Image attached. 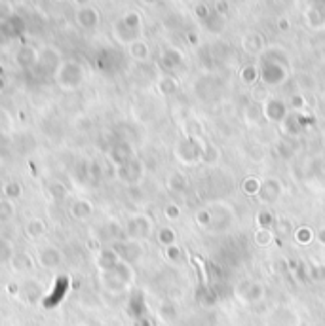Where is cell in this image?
Segmentation results:
<instances>
[{
    "instance_id": "1",
    "label": "cell",
    "mask_w": 325,
    "mask_h": 326,
    "mask_svg": "<svg viewBox=\"0 0 325 326\" xmlns=\"http://www.w3.org/2000/svg\"><path fill=\"white\" fill-rule=\"evenodd\" d=\"M259 76L262 78V82H264L266 86H277V84H282L287 76L286 63H280V59H274V57L266 55V57L262 59V67H261Z\"/></svg>"
},
{
    "instance_id": "2",
    "label": "cell",
    "mask_w": 325,
    "mask_h": 326,
    "mask_svg": "<svg viewBox=\"0 0 325 326\" xmlns=\"http://www.w3.org/2000/svg\"><path fill=\"white\" fill-rule=\"evenodd\" d=\"M284 194V184L277 179H264L261 180V188H259V199L266 205H272L276 203Z\"/></svg>"
},
{
    "instance_id": "3",
    "label": "cell",
    "mask_w": 325,
    "mask_h": 326,
    "mask_svg": "<svg viewBox=\"0 0 325 326\" xmlns=\"http://www.w3.org/2000/svg\"><path fill=\"white\" fill-rule=\"evenodd\" d=\"M262 116L266 118L268 122H276L282 124L287 116V106L284 101L280 99H268V101L262 104Z\"/></svg>"
},
{
    "instance_id": "4",
    "label": "cell",
    "mask_w": 325,
    "mask_h": 326,
    "mask_svg": "<svg viewBox=\"0 0 325 326\" xmlns=\"http://www.w3.org/2000/svg\"><path fill=\"white\" fill-rule=\"evenodd\" d=\"M282 127H284V133L289 137H297L299 133L304 131L301 120H299V114H287L286 120L282 122Z\"/></svg>"
},
{
    "instance_id": "5",
    "label": "cell",
    "mask_w": 325,
    "mask_h": 326,
    "mask_svg": "<svg viewBox=\"0 0 325 326\" xmlns=\"http://www.w3.org/2000/svg\"><path fill=\"white\" fill-rule=\"evenodd\" d=\"M262 46H264V42H262V38L257 32H251V34H247L246 38H244V47H246L247 53H259Z\"/></svg>"
},
{
    "instance_id": "6",
    "label": "cell",
    "mask_w": 325,
    "mask_h": 326,
    "mask_svg": "<svg viewBox=\"0 0 325 326\" xmlns=\"http://www.w3.org/2000/svg\"><path fill=\"white\" fill-rule=\"evenodd\" d=\"M169 188L173 190L175 194H181V192H184V190L189 188V180H187V177L181 175V173H173V175L169 177Z\"/></svg>"
},
{
    "instance_id": "7",
    "label": "cell",
    "mask_w": 325,
    "mask_h": 326,
    "mask_svg": "<svg viewBox=\"0 0 325 326\" xmlns=\"http://www.w3.org/2000/svg\"><path fill=\"white\" fill-rule=\"evenodd\" d=\"M306 17H308L310 27H314V29H317V27H321V25H323V21H325L323 10L316 8V6H312V8L308 10V14H306Z\"/></svg>"
},
{
    "instance_id": "8",
    "label": "cell",
    "mask_w": 325,
    "mask_h": 326,
    "mask_svg": "<svg viewBox=\"0 0 325 326\" xmlns=\"http://www.w3.org/2000/svg\"><path fill=\"white\" fill-rule=\"evenodd\" d=\"M164 65H166L167 69H175V67H179L182 63V55L181 51H177V49H167L166 53H164Z\"/></svg>"
},
{
    "instance_id": "9",
    "label": "cell",
    "mask_w": 325,
    "mask_h": 326,
    "mask_svg": "<svg viewBox=\"0 0 325 326\" xmlns=\"http://www.w3.org/2000/svg\"><path fill=\"white\" fill-rule=\"evenodd\" d=\"M257 224H259V228H262V230H272V226L276 224V222H274V214H272L268 209H262L261 212L257 214Z\"/></svg>"
},
{
    "instance_id": "10",
    "label": "cell",
    "mask_w": 325,
    "mask_h": 326,
    "mask_svg": "<svg viewBox=\"0 0 325 326\" xmlns=\"http://www.w3.org/2000/svg\"><path fill=\"white\" fill-rule=\"evenodd\" d=\"M314 239V232L310 230L308 226H301L295 230V241L301 243V245H308L310 241Z\"/></svg>"
},
{
    "instance_id": "11",
    "label": "cell",
    "mask_w": 325,
    "mask_h": 326,
    "mask_svg": "<svg viewBox=\"0 0 325 326\" xmlns=\"http://www.w3.org/2000/svg\"><path fill=\"white\" fill-rule=\"evenodd\" d=\"M175 239H177V233L173 232V228H162L158 232V241L166 247L175 245Z\"/></svg>"
},
{
    "instance_id": "12",
    "label": "cell",
    "mask_w": 325,
    "mask_h": 326,
    "mask_svg": "<svg viewBox=\"0 0 325 326\" xmlns=\"http://www.w3.org/2000/svg\"><path fill=\"white\" fill-rule=\"evenodd\" d=\"M259 188H261V180L257 177H247L242 184V190L246 192L247 195H257L259 194Z\"/></svg>"
},
{
    "instance_id": "13",
    "label": "cell",
    "mask_w": 325,
    "mask_h": 326,
    "mask_svg": "<svg viewBox=\"0 0 325 326\" xmlns=\"http://www.w3.org/2000/svg\"><path fill=\"white\" fill-rule=\"evenodd\" d=\"M272 239H274V235H272L270 230H262V228H259V230L255 232V243L261 245V247H268L270 243H272Z\"/></svg>"
},
{
    "instance_id": "14",
    "label": "cell",
    "mask_w": 325,
    "mask_h": 326,
    "mask_svg": "<svg viewBox=\"0 0 325 326\" xmlns=\"http://www.w3.org/2000/svg\"><path fill=\"white\" fill-rule=\"evenodd\" d=\"M262 294H264V288L261 287V285H257V283H253V285H249V288L246 290V300L247 302H257V300H261Z\"/></svg>"
},
{
    "instance_id": "15",
    "label": "cell",
    "mask_w": 325,
    "mask_h": 326,
    "mask_svg": "<svg viewBox=\"0 0 325 326\" xmlns=\"http://www.w3.org/2000/svg\"><path fill=\"white\" fill-rule=\"evenodd\" d=\"M308 279L312 281H325V265L323 264H316L308 267Z\"/></svg>"
},
{
    "instance_id": "16",
    "label": "cell",
    "mask_w": 325,
    "mask_h": 326,
    "mask_svg": "<svg viewBox=\"0 0 325 326\" xmlns=\"http://www.w3.org/2000/svg\"><path fill=\"white\" fill-rule=\"evenodd\" d=\"M257 78H259V70L255 69L253 65L244 67V70H242V80H244V84H253Z\"/></svg>"
},
{
    "instance_id": "17",
    "label": "cell",
    "mask_w": 325,
    "mask_h": 326,
    "mask_svg": "<svg viewBox=\"0 0 325 326\" xmlns=\"http://www.w3.org/2000/svg\"><path fill=\"white\" fill-rule=\"evenodd\" d=\"M277 154H280V157H284V159H289L295 154L293 144L291 142H277Z\"/></svg>"
},
{
    "instance_id": "18",
    "label": "cell",
    "mask_w": 325,
    "mask_h": 326,
    "mask_svg": "<svg viewBox=\"0 0 325 326\" xmlns=\"http://www.w3.org/2000/svg\"><path fill=\"white\" fill-rule=\"evenodd\" d=\"M196 222L202 228H209L211 226V212H209V209H200L196 212Z\"/></svg>"
},
{
    "instance_id": "19",
    "label": "cell",
    "mask_w": 325,
    "mask_h": 326,
    "mask_svg": "<svg viewBox=\"0 0 325 326\" xmlns=\"http://www.w3.org/2000/svg\"><path fill=\"white\" fill-rule=\"evenodd\" d=\"M217 157H219V152H217V150H215L211 144H206V150H204V157H202V161L213 163Z\"/></svg>"
},
{
    "instance_id": "20",
    "label": "cell",
    "mask_w": 325,
    "mask_h": 326,
    "mask_svg": "<svg viewBox=\"0 0 325 326\" xmlns=\"http://www.w3.org/2000/svg\"><path fill=\"white\" fill-rule=\"evenodd\" d=\"M131 53H133V57H137V59H145L149 51H147V46H145L143 42H137V44L131 46Z\"/></svg>"
},
{
    "instance_id": "21",
    "label": "cell",
    "mask_w": 325,
    "mask_h": 326,
    "mask_svg": "<svg viewBox=\"0 0 325 326\" xmlns=\"http://www.w3.org/2000/svg\"><path fill=\"white\" fill-rule=\"evenodd\" d=\"M166 254H167V258L171 260V262H179L181 260V249L179 247H175V245H171V247H167L166 249Z\"/></svg>"
},
{
    "instance_id": "22",
    "label": "cell",
    "mask_w": 325,
    "mask_h": 326,
    "mask_svg": "<svg viewBox=\"0 0 325 326\" xmlns=\"http://www.w3.org/2000/svg\"><path fill=\"white\" fill-rule=\"evenodd\" d=\"M175 89H177V82H175L173 78H166V80H164V82H162V91H164V93H173Z\"/></svg>"
},
{
    "instance_id": "23",
    "label": "cell",
    "mask_w": 325,
    "mask_h": 326,
    "mask_svg": "<svg viewBox=\"0 0 325 326\" xmlns=\"http://www.w3.org/2000/svg\"><path fill=\"white\" fill-rule=\"evenodd\" d=\"M179 214H181V210H179V207H177V205H167V207H166V216L169 218V220L179 218Z\"/></svg>"
},
{
    "instance_id": "24",
    "label": "cell",
    "mask_w": 325,
    "mask_h": 326,
    "mask_svg": "<svg viewBox=\"0 0 325 326\" xmlns=\"http://www.w3.org/2000/svg\"><path fill=\"white\" fill-rule=\"evenodd\" d=\"M196 16H198L202 21H206L207 17L211 16V14H209V10H207L206 4H198V6H196Z\"/></svg>"
},
{
    "instance_id": "25",
    "label": "cell",
    "mask_w": 325,
    "mask_h": 326,
    "mask_svg": "<svg viewBox=\"0 0 325 326\" xmlns=\"http://www.w3.org/2000/svg\"><path fill=\"white\" fill-rule=\"evenodd\" d=\"M215 8H217V14H219V16H222V14H226L228 4H226L224 0H217V6H215Z\"/></svg>"
},
{
    "instance_id": "26",
    "label": "cell",
    "mask_w": 325,
    "mask_h": 326,
    "mask_svg": "<svg viewBox=\"0 0 325 326\" xmlns=\"http://www.w3.org/2000/svg\"><path fill=\"white\" fill-rule=\"evenodd\" d=\"M291 102H293V106L297 110H301L302 106H304V99H302L301 95H297V97H293V99H291Z\"/></svg>"
},
{
    "instance_id": "27",
    "label": "cell",
    "mask_w": 325,
    "mask_h": 326,
    "mask_svg": "<svg viewBox=\"0 0 325 326\" xmlns=\"http://www.w3.org/2000/svg\"><path fill=\"white\" fill-rule=\"evenodd\" d=\"M277 25H280V29H282V31H287V29H289V23H287L286 19H282Z\"/></svg>"
},
{
    "instance_id": "28",
    "label": "cell",
    "mask_w": 325,
    "mask_h": 326,
    "mask_svg": "<svg viewBox=\"0 0 325 326\" xmlns=\"http://www.w3.org/2000/svg\"><path fill=\"white\" fill-rule=\"evenodd\" d=\"M317 239H319L325 245V228H323V230H319V233H317Z\"/></svg>"
},
{
    "instance_id": "29",
    "label": "cell",
    "mask_w": 325,
    "mask_h": 326,
    "mask_svg": "<svg viewBox=\"0 0 325 326\" xmlns=\"http://www.w3.org/2000/svg\"><path fill=\"white\" fill-rule=\"evenodd\" d=\"M282 2H284V4H291V2H293V0H282Z\"/></svg>"
},
{
    "instance_id": "30",
    "label": "cell",
    "mask_w": 325,
    "mask_h": 326,
    "mask_svg": "<svg viewBox=\"0 0 325 326\" xmlns=\"http://www.w3.org/2000/svg\"><path fill=\"white\" fill-rule=\"evenodd\" d=\"M145 2H154V0H145Z\"/></svg>"
}]
</instances>
